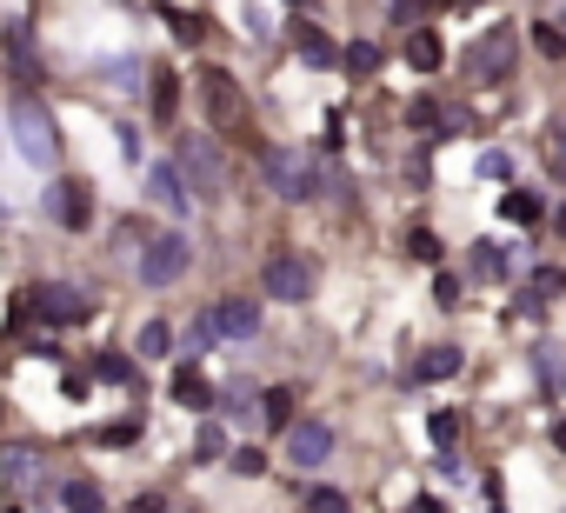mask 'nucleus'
<instances>
[{"instance_id":"nucleus-1","label":"nucleus","mask_w":566,"mask_h":513,"mask_svg":"<svg viewBox=\"0 0 566 513\" xmlns=\"http://www.w3.org/2000/svg\"><path fill=\"white\" fill-rule=\"evenodd\" d=\"M8 127H14V147H21V160L28 167H54L61 160V127H54V114L41 107V94H14L8 101Z\"/></svg>"},{"instance_id":"nucleus-2","label":"nucleus","mask_w":566,"mask_h":513,"mask_svg":"<svg viewBox=\"0 0 566 513\" xmlns=\"http://www.w3.org/2000/svg\"><path fill=\"white\" fill-rule=\"evenodd\" d=\"M200 107L207 121L227 134V140H253V114H247V94L227 67H200Z\"/></svg>"},{"instance_id":"nucleus-3","label":"nucleus","mask_w":566,"mask_h":513,"mask_svg":"<svg viewBox=\"0 0 566 513\" xmlns=\"http://www.w3.org/2000/svg\"><path fill=\"white\" fill-rule=\"evenodd\" d=\"M260 167H266V187H273L280 200H314V193H321L314 160H307V154H294V147H266V154H260Z\"/></svg>"},{"instance_id":"nucleus-4","label":"nucleus","mask_w":566,"mask_h":513,"mask_svg":"<svg viewBox=\"0 0 566 513\" xmlns=\"http://www.w3.org/2000/svg\"><path fill=\"white\" fill-rule=\"evenodd\" d=\"M21 301H28V307H34V314L48 321V327H81V321L94 314V301H87V294H81L74 281H34V287H28Z\"/></svg>"},{"instance_id":"nucleus-5","label":"nucleus","mask_w":566,"mask_h":513,"mask_svg":"<svg viewBox=\"0 0 566 513\" xmlns=\"http://www.w3.org/2000/svg\"><path fill=\"white\" fill-rule=\"evenodd\" d=\"M187 261H193L187 233H154V240L140 247V281H147V287H174V281L187 274Z\"/></svg>"},{"instance_id":"nucleus-6","label":"nucleus","mask_w":566,"mask_h":513,"mask_svg":"<svg viewBox=\"0 0 566 513\" xmlns=\"http://www.w3.org/2000/svg\"><path fill=\"white\" fill-rule=\"evenodd\" d=\"M260 287H266V301H287V307H301V301L314 294V268L301 261V253H273V261H266V274H260Z\"/></svg>"},{"instance_id":"nucleus-7","label":"nucleus","mask_w":566,"mask_h":513,"mask_svg":"<svg viewBox=\"0 0 566 513\" xmlns=\"http://www.w3.org/2000/svg\"><path fill=\"white\" fill-rule=\"evenodd\" d=\"M174 167H180V180H193L200 200H220V193H227V167H220V154H213L207 140H187Z\"/></svg>"},{"instance_id":"nucleus-8","label":"nucleus","mask_w":566,"mask_h":513,"mask_svg":"<svg viewBox=\"0 0 566 513\" xmlns=\"http://www.w3.org/2000/svg\"><path fill=\"white\" fill-rule=\"evenodd\" d=\"M48 213H54L67 233H87V220H94V193H87L81 180H54V187H48Z\"/></svg>"},{"instance_id":"nucleus-9","label":"nucleus","mask_w":566,"mask_h":513,"mask_svg":"<svg viewBox=\"0 0 566 513\" xmlns=\"http://www.w3.org/2000/svg\"><path fill=\"white\" fill-rule=\"evenodd\" d=\"M207 321H213V334H227V341H253V334H260V301L227 294V301L207 307Z\"/></svg>"},{"instance_id":"nucleus-10","label":"nucleus","mask_w":566,"mask_h":513,"mask_svg":"<svg viewBox=\"0 0 566 513\" xmlns=\"http://www.w3.org/2000/svg\"><path fill=\"white\" fill-rule=\"evenodd\" d=\"M327 453H334V427L327 420H294L287 427V460L294 467H321Z\"/></svg>"},{"instance_id":"nucleus-11","label":"nucleus","mask_w":566,"mask_h":513,"mask_svg":"<svg viewBox=\"0 0 566 513\" xmlns=\"http://www.w3.org/2000/svg\"><path fill=\"white\" fill-rule=\"evenodd\" d=\"M467 67H473L480 81H506V67H513V28H493V34L467 54Z\"/></svg>"},{"instance_id":"nucleus-12","label":"nucleus","mask_w":566,"mask_h":513,"mask_svg":"<svg viewBox=\"0 0 566 513\" xmlns=\"http://www.w3.org/2000/svg\"><path fill=\"white\" fill-rule=\"evenodd\" d=\"M8 61H14V74H21V87L41 81V48H34V28H28V21L8 28Z\"/></svg>"},{"instance_id":"nucleus-13","label":"nucleus","mask_w":566,"mask_h":513,"mask_svg":"<svg viewBox=\"0 0 566 513\" xmlns=\"http://www.w3.org/2000/svg\"><path fill=\"white\" fill-rule=\"evenodd\" d=\"M147 193H154V200H160L167 213H187V207H193V193H187V180H180V167H167V160H160V167L147 174Z\"/></svg>"},{"instance_id":"nucleus-14","label":"nucleus","mask_w":566,"mask_h":513,"mask_svg":"<svg viewBox=\"0 0 566 513\" xmlns=\"http://www.w3.org/2000/svg\"><path fill=\"white\" fill-rule=\"evenodd\" d=\"M440 61H447V41H440L433 28H413V34H407V67H413V74H440Z\"/></svg>"},{"instance_id":"nucleus-15","label":"nucleus","mask_w":566,"mask_h":513,"mask_svg":"<svg viewBox=\"0 0 566 513\" xmlns=\"http://www.w3.org/2000/svg\"><path fill=\"white\" fill-rule=\"evenodd\" d=\"M294 48H301V61H307V67H334V61H340V54H334V41H327V34H321L314 21H301Z\"/></svg>"},{"instance_id":"nucleus-16","label":"nucleus","mask_w":566,"mask_h":513,"mask_svg":"<svg viewBox=\"0 0 566 513\" xmlns=\"http://www.w3.org/2000/svg\"><path fill=\"white\" fill-rule=\"evenodd\" d=\"M460 374V347H427L413 360V380H453Z\"/></svg>"},{"instance_id":"nucleus-17","label":"nucleus","mask_w":566,"mask_h":513,"mask_svg":"<svg viewBox=\"0 0 566 513\" xmlns=\"http://www.w3.org/2000/svg\"><path fill=\"white\" fill-rule=\"evenodd\" d=\"M174 400H180V407H193V413H207V407H213V387L200 380V367H180V374H174Z\"/></svg>"},{"instance_id":"nucleus-18","label":"nucleus","mask_w":566,"mask_h":513,"mask_svg":"<svg viewBox=\"0 0 566 513\" xmlns=\"http://www.w3.org/2000/svg\"><path fill=\"white\" fill-rule=\"evenodd\" d=\"M294 400H301L294 387H266V394H260V420H266V427H294Z\"/></svg>"},{"instance_id":"nucleus-19","label":"nucleus","mask_w":566,"mask_h":513,"mask_svg":"<svg viewBox=\"0 0 566 513\" xmlns=\"http://www.w3.org/2000/svg\"><path fill=\"white\" fill-rule=\"evenodd\" d=\"M61 506L67 513H101V486L94 480H61Z\"/></svg>"},{"instance_id":"nucleus-20","label":"nucleus","mask_w":566,"mask_h":513,"mask_svg":"<svg viewBox=\"0 0 566 513\" xmlns=\"http://www.w3.org/2000/svg\"><path fill=\"white\" fill-rule=\"evenodd\" d=\"M174 114H180V81L160 67V74H154V121H174Z\"/></svg>"},{"instance_id":"nucleus-21","label":"nucleus","mask_w":566,"mask_h":513,"mask_svg":"<svg viewBox=\"0 0 566 513\" xmlns=\"http://www.w3.org/2000/svg\"><path fill=\"white\" fill-rule=\"evenodd\" d=\"M500 213H506L513 227H526V220H539V193H526V187H513V193H500Z\"/></svg>"},{"instance_id":"nucleus-22","label":"nucleus","mask_w":566,"mask_h":513,"mask_svg":"<svg viewBox=\"0 0 566 513\" xmlns=\"http://www.w3.org/2000/svg\"><path fill=\"white\" fill-rule=\"evenodd\" d=\"M340 67H347V74H360V81H367V74H380V48H374V41H354V48H347V54H340Z\"/></svg>"},{"instance_id":"nucleus-23","label":"nucleus","mask_w":566,"mask_h":513,"mask_svg":"<svg viewBox=\"0 0 566 513\" xmlns=\"http://www.w3.org/2000/svg\"><path fill=\"white\" fill-rule=\"evenodd\" d=\"M94 374H101L107 387H140V380H134V360H127V354H101V360H94Z\"/></svg>"},{"instance_id":"nucleus-24","label":"nucleus","mask_w":566,"mask_h":513,"mask_svg":"<svg viewBox=\"0 0 566 513\" xmlns=\"http://www.w3.org/2000/svg\"><path fill=\"white\" fill-rule=\"evenodd\" d=\"M407 121H413V127H433V134H453V127H460V121H453V114H440L433 101H413V107H407Z\"/></svg>"},{"instance_id":"nucleus-25","label":"nucleus","mask_w":566,"mask_h":513,"mask_svg":"<svg viewBox=\"0 0 566 513\" xmlns=\"http://www.w3.org/2000/svg\"><path fill=\"white\" fill-rule=\"evenodd\" d=\"M167 347H174V327H167V321H147V327H140V360H160Z\"/></svg>"},{"instance_id":"nucleus-26","label":"nucleus","mask_w":566,"mask_h":513,"mask_svg":"<svg viewBox=\"0 0 566 513\" xmlns=\"http://www.w3.org/2000/svg\"><path fill=\"white\" fill-rule=\"evenodd\" d=\"M227 467H233L240 480H260V473H266V453H260V447H233V453H227Z\"/></svg>"},{"instance_id":"nucleus-27","label":"nucleus","mask_w":566,"mask_h":513,"mask_svg":"<svg viewBox=\"0 0 566 513\" xmlns=\"http://www.w3.org/2000/svg\"><path fill=\"white\" fill-rule=\"evenodd\" d=\"M559 294H566V268H539V274H533V294H526V301H559Z\"/></svg>"},{"instance_id":"nucleus-28","label":"nucleus","mask_w":566,"mask_h":513,"mask_svg":"<svg viewBox=\"0 0 566 513\" xmlns=\"http://www.w3.org/2000/svg\"><path fill=\"white\" fill-rule=\"evenodd\" d=\"M160 14H167V28H174V34H180L187 48H193V41L207 34V21H200V14H180V8H160Z\"/></svg>"},{"instance_id":"nucleus-29","label":"nucleus","mask_w":566,"mask_h":513,"mask_svg":"<svg viewBox=\"0 0 566 513\" xmlns=\"http://www.w3.org/2000/svg\"><path fill=\"white\" fill-rule=\"evenodd\" d=\"M427 433H433V447H453V440H460V413H453V407H440V413L427 420Z\"/></svg>"},{"instance_id":"nucleus-30","label":"nucleus","mask_w":566,"mask_h":513,"mask_svg":"<svg viewBox=\"0 0 566 513\" xmlns=\"http://www.w3.org/2000/svg\"><path fill=\"white\" fill-rule=\"evenodd\" d=\"M301 513H347V493H340V486H314Z\"/></svg>"},{"instance_id":"nucleus-31","label":"nucleus","mask_w":566,"mask_h":513,"mask_svg":"<svg viewBox=\"0 0 566 513\" xmlns=\"http://www.w3.org/2000/svg\"><path fill=\"white\" fill-rule=\"evenodd\" d=\"M193 453H200V460H227V433H220V427H200V433H193Z\"/></svg>"},{"instance_id":"nucleus-32","label":"nucleus","mask_w":566,"mask_h":513,"mask_svg":"<svg viewBox=\"0 0 566 513\" xmlns=\"http://www.w3.org/2000/svg\"><path fill=\"white\" fill-rule=\"evenodd\" d=\"M8 480H14V486L41 480V460H34V453H8Z\"/></svg>"},{"instance_id":"nucleus-33","label":"nucleus","mask_w":566,"mask_h":513,"mask_svg":"<svg viewBox=\"0 0 566 513\" xmlns=\"http://www.w3.org/2000/svg\"><path fill=\"white\" fill-rule=\"evenodd\" d=\"M407 253H413V261H440V240H433L427 227H413V233H407Z\"/></svg>"},{"instance_id":"nucleus-34","label":"nucleus","mask_w":566,"mask_h":513,"mask_svg":"<svg viewBox=\"0 0 566 513\" xmlns=\"http://www.w3.org/2000/svg\"><path fill=\"white\" fill-rule=\"evenodd\" d=\"M473 274H486V281H500V274H506V261H500L486 240H480V253H473Z\"/></svg>"},{"instance_id":"nucleus-35","label":"nucleus","mask_w":566,"mask_h":513,"mask_svg":"<svg viewBox=\"0 0 566 513\" xmlns=\"http://www.w3.org/2000/svg\"><path fill=\"white\" fill-rule=\"evenodd\" d=\"M200 347H213V321H207V314L187 327V354H200Z\"/></svg>"},{"instance_id":"nucleus-36","label":"nucleus","mask_w":566,"mask_h":513,"mask_svg":"<svg viewBox=\"0 0 566 513\" xmlns=\"http://www.w3.org/2000/svg\"><path fill=\"white\" fill-rule=\"evenodd\" d=\"M433 294H440V307H460V274H440Z\"/></svg>"},{"instance_id":"nucleus-37","label":"nucleus","mask_w":566,"mask_h":513,"mask_svg":"<svg viewBox=\"0 0 566 513\" xmlns=\"http://www.w3.org/2000/svg\"><path fill=\"white\" fill-rule=\"evenodd\" d=\"M533 34H539V54H553V61L566 54V34H559V28H533Z\"/></svg>"},{"instance_id":"nucleus-38","label":"nucleus","mask_w":566,"mask_h":513,"mask_svg":"<svg viewBox=\"0 0 566 513\" xmlns=\"http://www.w3.org/2000/svg\"><path fill=\"white\" fill-rule=\"evenodd\" d=\"M101 440H107V447H127V440H134V420H114V427H107Z\"/></svg>"},{"instance_id":"nucleus-39","label":"nucleus","mask_w":566,"mask_h":513,"mask_svg":"<svg viewBox=\"0 0 566 513\" xmlns=\"http://www.w3.org/2000/svg\"><path fill=\"white\" fill-rule=\"evenodd\" d=\"M407 513H447V506H440V500H433V493H420V500H413V506H407Z\"/></svg>"},{"instance_id":"nucleus-40","label":"nucleus","mask_w":566,"mask_h":513,"mask_svg":"<svg viewBox=\"0 0 566 513\" xmlns=\"http://www.w3.org/2000/svg\"><path fill=\"white\" fill-rule=\"evenodd\" d=\"M553 447H559V453H566V420H553Z\"/></svg>"},{"instance_id":"nucleus-41","label":"nucleus","mask_w":566,"mask_h":513,"mask_svg":"<svg viewBox=\"0 0 566 513\" xmlns=\"http://www.w3.org/2000/svg\"><path fill=\"white\" fill-rule=\"evenodd\" d=\"M553 227H559V240H566V200H559V213H553Z\"/></svg>"},{"instance_id":"nucleus-42","label":"nucleus","mask_w":566,"mask_h":513,"mask_svg":"<svg viewBox=\"0 0 566 513\" xmlns=\"http://www.w3.org/2000/svg\"><path fill=\"white\" fill-rule=\"evenodd\" d=\"M553 140H559V167H566V134H553Z\"/></svg>"}]
</instances>
